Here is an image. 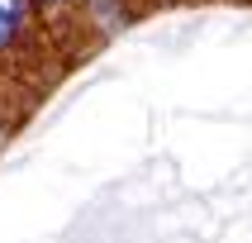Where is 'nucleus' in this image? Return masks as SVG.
Instances as JSON below:
<instances>
[{"label": "nucleus", "mask_w": 252, "mask_h": 243, "mask_svg": "<svg viewBox=\"0 0 252 243\" xmlns=\"http://www.w3.org/2000/svg\"><path fill=\"white\" fill-rule=\"evenodd\" d=\"M38 14V0H0V62H14L33 43Z\"/></svg>", "instance_id": "1"}, {"label": "nucleus", "mask_w": 252, "mask_h": 243, "mask_svg": "<svg viewBox=\"0 0 252 243\" xmlns=\"http://www.w3.org/2000/svg\"><path fill=\"white\" fill-rule=\"evenodd\" d=\"M76 5H81V0H38V10H43V14H71Z\"/></svg>", "instance_id": "2"}]
</instances>
